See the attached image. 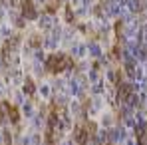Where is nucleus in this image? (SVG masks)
Returning a JSON list of instances; mask_svg holds the SVG:
<instances>
[{"label":"nucleus","instance_id":"obj_1","mask_svg":"<svg viewBox=\"0 0 147 145\" xmlns=\"http://www.w3.org/2000/svg\"><path fill=\"white\" fill-rule=\"evenodd\" d=\"M18 8H20V14L24 16L26 20H38V16H40L34 0H20L18 2Z\"/></svg>","mask_w":147,"mask_h":145},{"label":"nucleus","instance_id":"obj_2","mask_svg":"<svg viewBox=\"0 0 147 145\" xmlns=\"http://www.w3.org/2000/svg\"><path fill=\"white\" fill-rule=\"evenodd\" d=\"M72 137H74V143L76 145H88L90 139H92V135L88 133V129H86L84 125H74Z\"/></svg>","mask_w":147,"mask_h":145},{"label":"nucleus","instance_id":"obj_3","mask_svg":"<svg viewBox=\"0 0 147 145\" xmlns=\"http://www.w3.org/2000/svg\"><path fill=\"white\" fill-rule=\"evenodd\" d=\"M22 92H24L26 97H34V96H36L38 86H36V82H34L32 78H26V80H24V84H22Z\"/></svg>","mask_w":147,"mask_h":145},{"label":"nucleus","instance_id":"obj_4","mask_svg":"<svg viewBox=\"0 0 147 145\" xmlns=\"http://www.w3.org/2000/svg\"><path fill=\"white\" fill-rule=\"evenodd\" d=\"M64 16H66V22L68 24H74L76 22V12L72 10V4H66V14Z\"/></svg>","mask_w":147,"mask_h":145}]
</instances>
